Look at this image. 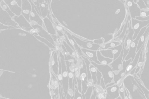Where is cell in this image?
Masks as SVG:
<instances>
[{"label": "cell", "mask_w": 149, "mask_h": 99, "mask_svg": "<svg viewBox=\"0 0 149 99\" xmlns=\"http://www.w3.org/2000/svg\"><path fill=\"white\" fill-rule=\"evenodd\" d=\"M91 62L101 73L106 85L114 82L113 72L109 65L99 64L93 61Z\"/></svg>", "instance_id": "obj_1"}, {"label": "cell", "mask_w": 149, "mask_h": 99, "mask_svg": "<svg viewBox=\"0 0 149 99\" xmlns=\"http://www.w3.org/2000/svg\"><path fill=\"white\" fill-rule=\"evenodd\" d=\"M149 26V25L142 28L138 35L136 39L134 40L132 42L130 45L128 53L124 59L125 61H127L131 58L132 59L131 62L133 60L136 54V51L139 41L140 37L145 33Z\"/></svg>", "instance_id": "obj_2"}, {"label": "cell", "mask_w": 149, "mask_h": 99, "mask_svg": "<svg viewBox=\"0 0 149 99\" xmlns=\"http://www.w3.org/2000/svg\"><path fill=\"white\" fill-rule=\"evenodd\" d=\"M129 23L130 26L128 30V33L125 41V47L124 50L123 62L127 55L130 50V45L134 40L133 37L134 32L132 26L131 20Z\"/></svg>", "instance_id": "obj_3"}, {"label": "cell", "mask_w": 149, "mask_h": 99, "mask_svg": "<svg viewBox=\"0 0 149 99\" xmlns=\"http://www.w3.org/2000/svg\"><path fill=\"white\" fill-rule=\"evenodd\" d=\"M77 44L81 48L97 51L99 50L101 45L96 44L93 43L83 41L74 35H72Z\"/></svg>", "instance_id": "obj_4"}, {"label": "cell", "mask_w": 149, "mask_h": 99, "mask_svg": "<svg viewBox=\"0 0 149 99\" xmlns=\"http://www.w3.org/2000/svg\"><path fill=\"white\" fill-rule=\"evenodd\" d=\"M118 81L117 84L105 89V99H116L120 96L119 88L120 85Z\"/></svg>", "instance_id": "obj_5"}, {"label": "cell", "mask_w": 149, "mask_h": 99, "mask_svg": "<svg viewBox=\"0 0 149 99\" xmlns=\"http://www.w3.org/2000/svg\"><path fill=\"white\" fill-rule=\"evenodd\" d=\"M149 25V20L140 21L136 19H131V25L134 32L133 40L136 38L141 29Z\"/></svg>", "instance_id": "obj_6"}, {"label": "cell", "mask_w": 149, "mask_h": 99, "mask_svg": "<svg viewBox=\"0 0 149 99\" xmlns=\"http://www.w3.org/2000/svg\"><path fill=\"white\" fill-rule=\"evenodd\" d=\"M123 46L122 51L119 56L109 65L111 66L114 74H117L123 69V60L125 47V42H123Z\"/></svg>", "instance_id": "obj_7"}, {"label": "cell", "mask_w": 149, "mask_h": 99, "mask_svg": "<svg viewBox=\"0 0 149 99\" xmlns=\"http://www.w3.org/2000/svg\"><path fill=\"white\" fill-rule=\"evenodd\" d=\"M83 60V66L80 68L79 72L82 81V91L85 93L90 85L88 80L86 65Z\"/></svg>", "instance_id": "obj_8"}, {"label": "cell", "mask_w": 149, "mask_h": 99, "mask_svg": "<svg viewBox=\"0 0 149 99\" xmlns=\"http://www.w3.org/2000/svg\"><path fill=\"white\" fill-rule=\"evenodd\" d=\"M61 69L62 75V86L65 96H66L69 87L68 73L66 65L63 60H61Z\"/></svg>", "instance_id": "obj_9"}, {"label": "cell", "mask_w": 149, "mask_h": 99, "mask_svg": "<svg viewBox=\"0 0 149 99\" xmlns=\"http://www.w3.org/2000/svg\"><path fill=\"white\" fill-rule=\"evenodd\" d=\"M126 5L128 8L132 19H135L136 17L141 16V10L137 4L134 3L133 1H127Z\"/></svg>", "instance_id": "obj_10"}, {"label": "cell", "mask_w": 149, "mask_h": 99, "mask_svg": "<svg viewBox=\"0 0 149 99\" xmlns=\"http://www.w3.org/2000/svg\"><path fill=\"white\" fill-rule=\"evenodd\" d=\"M132 58L130 59L127 61L124 60L123 62V69L117 74H114L113 81L116 84L121 79L125 73L127 68L131 62Z\"/></svg>", "instance_id": "obj_11"}, {"label": "cell", "mask_w": 149, "mask_h": 99, "mask_svg": "<svg viewBox=\"0 0 149 99\" xmlns=\"http://www.w3.org/2000/svg\"><path fill=\"white\" fill-rule=\"evenodd\" d=\"M83 53L91 61L96 63L101 64L97 59V51L89 50L84 48H81Z\"/></svg>", "instance_id": "obj_12"}, {"label": "cell", "mask_w": 149, "mask_h": 99, "mask_svg": "<svg viewBox=\"0 0 149 99\" xmlns=\"http://www.w3.org/2000/svg\"><path fill=\"white\" fill-rule=\"evenodd\" d=\"M144 44L136 53V56L133 60L130 63L127 68L125 73V75H126L130 71H132L134 68L137 65L138 63L141 53L144 46Z\"/></svg>", "instance_id": "obj_13"}, {"label": "cell", "mask_w": 149, "mask_h": 99, "mask_svg": "<svg viewBox=\"0 0 149 99\" xmlns=\"http://www.w3.org/2000/svg\"><path fill=\"white\" fill-rule=\"evenodd\" d=\"M67 35L69 40L71 44L74 47V49H75L78 54L81 57L82 56L86 57V56L83 53L81 50V48L79 46L75 40H74L73 38L72 35L68 33L67 34Z\"/></svg>", "instance_id": "obj_14"}, {"label": "cell", "mask_w": 149, "mask_h": 99, "mask_svg": "<svg viewBox=\"0 0 149 99\" xmlns=\"http://www.w3.org/2000/svg\"><path fill=\"white\" fill-rule=\"evenodd\" d=\"M84 61L87 67L88 80L90 85L94 86L91 73L90 70V65L91 64V61L87 57L84 56H81Z\"/></svg>", "instance_id": "obj_15"}, {"label": "cell", "mask_w": 149, "mask_h": 99, "mask_svg": "<svg viewBox=\"0 0 149 99\" xmlns=\"http://www.w3.org/2000/svg\"><path fill=\"white\" fill-rule=\"evenodd\" d=\"M97 55L98 60L101 64L103 65H109L113 61V59H111L103 56L99 50L97 51Z\"/></svg>", "instance_id": "obj_16"}, {"label": "cell", "mask_w": 149, "mask_h": 99, "mask_svg": "<svg viewBox=\"0 0 149 99\" xmlns=\"http://www.w3.org/2000/svg\"><path fill=\"white\" fill-rule=\"evenodd\" d=\"M123 42H122L120 45L108 49L112 51L113 55V61L117 59L120 55L123 49Z\"/></svg>", "instance_id": "obj_17"}, {"label": "cell", "mask_w": 149, "mask_h": 99, "mask_svg": "<svg viewBox=\"0 0 149 99\" xmlns=\"http://www.w3.org/2000/svg\"><path fill=\"white\" fill-rule=\"evenodd\" d=\"M68 73L69 84V88H72V83L74 77V75L70 68V64L68 61H66L65 63Z\"/></svg>", "instance_id": "obj_18"}, {"label": "cell", "mask_w": 149, "mask_h": 99, "mask_svg": "<svg viewBox=\"0 0 149 99\" xmlns=\"http://www.w3.org/2000/svg\"><path fill=\"white\" fill-rule=\"evenodd\" d=\"M149 32V26L148 27L145 33L141 37L139 41L136 53H137L140 49L144 44L147 35Z\"/></svg>", "instance_id": "obj_19"}, {"label": "cell", "mask_w": 149, "mask_h": 99, "mask_svg": "<svg viewBox=\"0 0 149 99\" xmlns=\"http://www.w3.org/2000/svg\"><path fill=\"white\" fill-rule=\"evenodd\" d=\"M122 43V42H121ZM121 43L118 42L113 41L107 43H104L101 45L99 50H105L113 48L120 45Z\"/></svg>", "instance_id": "obj_20"}, {"label": "cell", "mask_w": 149, "mask_h": 99, "mask_svg": "<svg viewBox=\"0 0 149 99\" xmlns=\"http://www.w3.org/2000/svg\"><path fill=\"white\" fill-rule=\"evenodd\" d=\"M80 69L77 68L75 69V75L77 83V87L79 92L81 93L82 89V81L80 76L79 72Z\"/></svg>", "instance_id": "obj_21"}, {"label": "cell", "mask_w": 149, "mask_h": 99, "mask_svg": "<svg viewBox=\"0 0 149 99\" xmlns=\"http://www.w3.org/2000/svg\"><path fill=\"white\" fill-rule=\"evenodd\" d=\"M90 70L93 82V84L94 86L97 84V69L93 64H91L90 65Z\"/></svg>", "instance_id": "obj_22"}, {"label": "cell", "mask_w": 149, "mask_h": 99, "mask_svg": "<svg viewBox=\"0 0 149 99\" xmlns=\"http://www.w3.org/2000/svg\"><path fill=\"white\" fill-rule=\"evenodd\" d=\"M102 55L104 57L111 59L113 58V55L112 50L109 49L99 50Z\"/></svg>", "instance_id": "obj_23"}, {"label": "cell", "mask_w": 149, "mask_h": 99, "mask_svg": "<svg viewBox=\"0 0 149 99\" xmlns=\"http://www.w3.org/2000/svg\"><path fill=\"white\" fill-rule=\"evenodd\" d=\"M95 87L94 86L90 85L85 93L86 99H90L92 95L94 89Z\"/></svg>", "instance_id": "obj_24"}, {"label": "cell", "mask_w": 149, "mask_h": 99, "mask_svg": "<svg viewBox=\"0 0 149 99\" xmlns=\"http://www.w3.org/2000/svg\"><path fill=\"white\" fill-rule=\"evenodd\" d=\"M65 45L66 48L69 54L71 56L77 58L78 54L77 52L74 51L70 47L68 44H66Z\"/></svg>", "instance_id": "obj_25"}, {"label": "cell", "mask_w": 149, "mask_h": 99, "mask_svg": "<svg viewBox=\"0 0 149 99\" xmlns=\"http://www.w3.org/2000/svg\"><path fill=\"white\" fill-rule=\"evenodd\" d=\"M73 99H84L82 94L79 92L77 86L76 85L75 86V90H74V95Z\"/></svg>", "instance_id": "obj_26"}, {"label": "cell", "mask_w": 149, "mask_h": 99, "mask_svg": "<svg viewBox=\"0 0 149 99\" xmlns=\"http://www.w3.org/2000/svg\"><path fill=\"white\" fill-rule=\"evenodd\" d=\"M137 4L141 10L149 11V9L146 7L143 1H139Z\"/></svg>", "instance_id": "obj_27"}, {"label": "cell", "mask_w": 149, "mask_h": 99, "mask_svg": "<svg viewBox=\"0 0 149 99\" xmlns=\"http://www.w3.org/2000/svg\"><path fill=\"white\" fill-rule=\"evenodd\" d=\"M125 88L123 83H122L119 87V93L120 96L122 99H125Z\"/></svg>", "instance_id": "obj_28"}, {"label": "cell", "mask_w": 149, "mask_h": 99, "mask_svg": "<svg viewBox=\"0 0 149 99\" xmlns=\"http://www.w3.org/2000/svg\"><path fill=\"white\" fill-rule=\"evenodd\" d=\"M58 79L60 84L62 85V75L61 64L59 65V69L58 74Z\"/></svg>", "instance_id": "obj_29"}, {"label": "cell", "mask_w": 149, "mask_h": 99, "mask_svg": "<svg viewBox=\"0 0 149 99\" xmlns=\"http://www.w3.org/2000/svg\"><path fill=\"white\" fill-rule=\"evenodd\" d=\"M97 84L98 85L100 86L101 79L102 75L101 73L97 69Z\"/></svg>", "instance_id": "obj_30"}, {"label": "cell", "mask_w": 149, "mask_h": 99, "mask_svg": "<svg viewBox=\"0 0 149 99\" xmlns=\"http://www.w3.org/2000/svg\"><path fill=\"white\" fill-rule=\"evenodd\" d=\"M140 15L141 17L146 18L149 16V11H146L143 10H141Z\"/></svg>", "instance_id": "obj_31"}, {"label": "cell", "mask_w": 149, "mask_h": 99, "mask_svg": "<svg viewBox=\"0 0 149 99\" xmlns=\"http://www.w3.org/2000/svg\"><path fill=\"white\" fill-rule=\"evenodd\" d=\"M104 40L103 38L95 39L93 41V43L100 45H102L104 43Z\"/></svg>", "instance_id": "obj_32"}, {"label": "cell", "mask_w": 149, "mask_h": 99, "mask_svg": "<svg viewBox=\"0 0 149 99\" xmlns=\"http://www.w3.org/2000/svg\"><path fill=\"white\" fill-rule=\"evenodd\" d=\"M142 51L141 53L139 58L138 60V64L137 65V67H140L142 64L143 60H142Z\"/></svg>", "instance_id": "obj_33"}, {"label": "cell", "mask_w": 149, "mask_h": 99, "mask_svg": "<svg viewBox=\"0 0 149 99\" xmlns=\"http://www.w3.org/2000/svg\"><path fill=\"white\" fill-rule=\"evenodd\" d=\"M135 19L140 21H148L149 20V16L146 18H143L141 17H136Z\"/></svg>", "instance_id": "obj_34"}, {"label": "cell", "mask_w": 149, "mask_h": 99, "mask_svg": "<svg viewBox=\"0 0 149 99\" xmlns=\"http://www.w3.org/2000/svg\"><path fill=\"white\" fill-rule=\"evenodd\" d=\"M97 96L96 89L95 87L93 89V91L90 99H96Z\"/></svg>", "instance_id": "obj_35"}, {"label": "cell", "mask_w": 149, "mask_h": 99, "mask_svg": "<svg viewBox=\"0 0 149 99\" xmlns=\"http://www.w3.org/2000/svg\"><path fill=\"white\" fill-rule=\"evenodd\" d=\"M100 86L104 90H105L106 85L105 84L104 79L102 77L101 79Z\"/></svg>", "instance_id": "obj_36"}, {"label": "cell", "mask_w": 149, "mask_h": 99, "mask_svg": "<svg viewBox=\"0 0 149 99\" xmlns=\"http://www.w3.org/2000/svg\"><path fill=\"white\" fill-rule=\"evenodd\" d=\"M129 97L128 96V95L126 89L125 88V99H129Z\"/></svg>", "instance_id": "obj_37"}, {"label": "cell", "mask_w": 149, "mask_h": 99, "mask_svg": "<svg viewBox=\"0 0 149 99\" xmlns=\"http://www.w3.org/2000/svg\"><path fill=\"white\" fill-rule=\"evenodd\" d=\"M144 1V3L145 4V5H146V7L148 8L149 9V4L147 2V1Z\"/></svg>", "instance_id": "obj_38"}, {"label": "cell", "mask_w": 149, "mask_h": 99, "mask_svg": "<svg viewBox=\"0 0 149 99\" xmlns=\"http://www.w3.org/2000/svg\"><path fill=\"white\" fill-rule=\"evenodd\" d=\"M82 96H83V99H86L85 96V94L84 93L83 94H82Z\"/></svg>", "instance_id": "obj_39"}, {"label": "cell", "mask_w": 149, "mask_h": 99, "mask_svg": "<svg viewBox=\"0 0 149 99\" xmlns=\"http://www.w3.org/2000/svg\"><path fill=\"white\" fill-rule=\"evenodd\" d=\"M25 10V11H26L25 10ZM27 11V12L28 13H29V11ZM23 12H24V13H25L26 12H25V11H23Z\"/></svg>", "instance_id": "obj_40"}, {"label": "cell", "mask_w": 149, "mask_h": 99, "mask_svg": "<svg viewBox=\"0 0 149 99\" xmlns=\"http://www.w3.org/2000/svg\"><path fill=\"white\" fill-rule=\"evenodd\" d=\"M116 99H122L121 98L120 96H119L118 98H117Z\"/></svg>", "instance_id": "obj_41"}, {"label": "cell", "mask_w": 149, "mask_h": 99, "mask_svg": "<svg viewBox=\"0 0 149 99\" xmlns=\"http://www.w3.org/2000/svg\"><path fill=\"white\" fill-rule=\"evenodd\" d=\"M96 99H100L98 96L97 95L96 97Z\"/></svg>", "instance_id": "obj_42"}]
</instances>
